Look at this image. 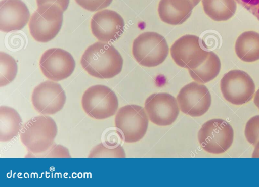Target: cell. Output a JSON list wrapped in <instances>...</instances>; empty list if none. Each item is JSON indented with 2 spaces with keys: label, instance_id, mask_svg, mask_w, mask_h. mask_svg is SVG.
Here are the masks:
<instances>
[{
  "label": "cell",
  "instance_id": "cell-1",
  "mask_svg": "<svg viewBox=\"0 0 259 187\" xmlns=\"http://www.w3.org/2000/svg\"><path fill=\"white\" fill-rule=\"evenodd\" d=\"M80 63L83 69L92 76L109 79L121 71L123 60L112 45L101 41L87 48L82 55Z\"/></svg>",
  "mask_w": 259,
  "mask_h": 187
},
{
  "label": "cell",
  "instance_id": "cell-2",
  "mask_svg": "<svg viewBox=\"0 0 259 187\" xmlns=\"http://www.w3.org/2000/svg\"><path fill=\"white\" fill-rule=\"evenodd\" d=\"M57 126L48 115L31 118L22 126L20 139L31 154L39 155L48 151L54 144Z\"/></svg>",
  "mask_w": 259,
  "mask_h": 187
},
{
  "label": "cell",
  "instance_id": "cell-3",
  "mask_svg": "<svg viewBox=\"0 0 259 187\" xmlns=\"http://www.w3.org/2000/svg\"><path fill=\"white\" fill-rule=\"evenodd\" d=\"M169 52L165 38L155 32H145L136 38L133 43L132 54L136 60L147 67L157 66L163 63Z\"/></svg>",
  "mask_w": 259,
  "mask_h": 187
},
{
  "label": "cell",
  "instance_id": "cell-4",
  "mask_svg": "<svg viewBox=\"0 0 259 187\" xmlns=\"http://www.w3.org/2000/svg\"><path fill=\"white\" fill-rule=\"evenodd\" d=\"M63 11L54 4L38 6L29 22L30 33L37 41L47 42L53 39L61 29Z\"/></svg>",
  "mask_w": 259,
  "mask_h": 187
},
{
  "label": "cell",
  "instance_id": "cell-5",
  "mask_svg": "<svg viewBox=\"0 0 259 187\" xmlns=\"http://www.w3.org/2000/svg\"><path fill=\"white\" fill-rule=\"evenodd\" d=\"M83 111L90 117L101 120L113 116L118 108V100L109 87L98 84L89 87L81 98Z\"/></svg>",
  "mask_w": 259,
  "mask_h": 187
},
{
  "label": "cell",
  "instance_id": "cell-6",
  "mask_svg": "<svg viewBox=\"0 0 259 187\" xmlns=\"http://www.w3.org/2000/svg\"><path fill=\"white\" fill-rule=\"evenodd\" d=\"M198 140L205 151L214 154L225 152L231 146L234 131L231 125L222 119L205 122L198 132Z\"/></svg>",
  "mask_w": 259,
  "mask_h": 187
},
{
  "label": "cell",
  "instance_id": "cell-7",
  "mask_svg": "<svg viewBox=\"0 0 259 187\" xmlns=\"http://www.w3.org/2000/svg\"><path fill=\"white\" fill-rule=\"evenodd\" d=\"M148 123L145 108L137 105H127L120 108L115 117V126L127 143L136 142L144 137Z\"/></svg>",
  "mask_w": 259,
  "mask_h": 187
},
{
  "label": "cell",
  "instance_id": "cell-8",
  "mask_svg": "<svg viewBox=\"0 0 259 187\" xmlns=\"http://www.w3.org/2000/svg\"><path fill=\"white\" fill-rule=\"evenodd\" d=\"M220 89L224 99L229 103L241 105L253 98L255 86L250 76L240 70H232L226 73L220 81Z\"/></svg>",
  "mask_w": 259,
  "mask_h": 187
},
{
  "label": "cell",
  "instance_id": "cell-9",
  "mask_svg": "<svg viewBox=\"0 0 259 187\" xmlns=\"http://www.w3.org/2000/svg\"><path fill=\"white\" fill-rule=\"evenodd\" d=\"M177 100L183 113L192 117H200L209 109L211 96L206 86L192 82L180 89Z\"/></svg>",
  "mask_w": 259,
  "mask_h": 187
},
{
  "label": "cell",
  "instance_id": "cell-10",
  "mask_svg": "<svg viewBox=\"0 0 259 187\" xmlns=\"http://www.w3.org/2000/svg\"><path fill=\"white\" fill-rule=\"evenodd\" d=\"M39 67L46 78L54 81H59L69 77L72 74L75 62L68 52L54 48L43 53L39 60Z\"/></svg>",
  "mask_w": 259,
  "mask_h": 187
},
{
  "label": "cell",
  "instance_id": "cell-11",
  "mask_svg": "<svg viewBox=\"0 0 259 187\" xmlns=\"http://www.w3.org/2000/svg\"><path fill=\"white\" fill-rule=\"evenodd\" d=\"M66 97L62 86L54 81H45L33 90L31 101L34 108L42 115L55 114L65 105Z\"/></svg>",
  "mask_w": 259,
  "mask_h": 187
},
{
  "label": "cell",
  "instance_id": "cell-12",
  "mask_svg": "<svg viewBox=\"0 0 259 187\" xmlns=\"http://www.w3.org/2000/svg\"><path fill=\"white\" fill-rule=\"evenodd\" d=\"M144 108L150 121L158 126L172 124L180 112L177 99L166 92L150 95L145 100Z\"/></svg>",
  "mask_w": 259,
  "mask_h": 187
},
{
  "label": "cell",
  "instance_id": "cell-13",
  "mask_svg": "<svg viewBox=\"0 0 259 187\" xmlns=\"http://www.w3.org/2000/svg\"><path fill=\"white\" fill-rule=\"evenodd\" d=\"M170 54L178 66L189 70L199 67L207 58L208 52L201 47L198 36L189 34L181 37L173 43Z\"/></svg>",
  "mask_w": 259,
  "mask_h": 187
},
{
  "label": "cell",
  "instance_id": "cell-14",
  "mask_svg": "<svg viewBox=\"0 0 259 187\" xmlns=\"http://www.w3.org/2000/svg\"><path fill=\"white\" fill-rule=\"evenodd\" d=\"M124 21L116 12L108 9L96 12L91 20L92 34L102 42H113L122 34Z\"/></svg>",
  "mask_w": 259,
  "mask_h": 187
},
{
  "label": "cell",
  "instance_id": "cell-15",
  "mask_svg": "<svg viewBox=\"0 0 259 187\" xmlns=\"http://www.w3.org/2000/svg\"><path fill=\"white\" fill-rule=\"evenodd\" d=\"M29 10L21 0H2L0 2V30L9 32L21 30L28 23Z\"/></svg>",
  "mask_w": 259,
  "mask_h": 187
},
{
  "label": "cell",
  "instance_id": "cell-16",
  "mask_svg": "<svg viewBox=\"0 0 259 187\" xmlns=\"http://www.w3.org/2000/svg\"><path fill=\"white\" fill-rule=\"evenodd\" d=\"M193 8L191 0H160L158 12L163 22L177 25L189 18Z\"/></svg>",
  "mask_w": 259,
  "mask_h": 187
},
{
  "label": "cell",
  "instance_id": "cell-17",
  "mask_svg": "<svg viewBox=\"0 0 259 187\" xmlns=\"http://www.w3.org/2000/svg\"><path fill=\"white\" fill-rule=\"evenodd\" d=\"M22 128V120L18 112L7 106L0 107V141L9 142L17 136Z\"/></svg>",
  "mask_w": 259,
  "mask_h": 187
},
{
  "label": "cell",
  "instance_id": "cell-18",
  "mask_svg": "<svg viewBox=\"0 0 259 187\" xmlns=\"http://www.w3.org/2000/svg\"><path fill=\"white\" fill-rule=\"evenodd\" d=\"M235 50L237 57L246 62H253L259 60V33L247 31L237 38Z\"/></svg>",
  "mask_w": 259,
  "mask_h": 187
},
{
  "label": "cell",
  "instance_id": "cell-19",
  "mask_svg": "<svg viewBox=\"0 0 259 187\" xmlns=\"http://www.w3.org/2000/svg\"><path fill=\"white\" fill-rule=\"evenodd\" d=\"M221 61L219 57L213 52H208L206 60L197 68L189 69L191 78L196 82L203 84L214 79L221 70Z\"/></svg>",
  "mask_w": 259,
  "mask_h": 187
},
{
  "label": "cell",
  "instance_id": "cell-20",
  "mask_svg": "<svg viewBox=\"0 0 259 187\" xmlns=\"http://www.w3.org/2000/svg\"><path fill=\"white\" fill-rule=\"evenodd\" d=\"M205 14L216 21H226L235 13V0H202Z\"/></svg>",
  "mask_w": 259,
  "mask_h": 187
},
{
  "label": "cell",
  "instance_id": "cell-21",
  "mask_svg": "<svg viewBox=\"0 0 259 187\" xmlns=\"http://www.w3.org/2000/svg\"><path fill=\"white\" fill-rule=\"evenodd\" d=\"M17 70L15 60L10 55L0 52V87L12 82L16 76Z\"/></svg>",
  "mask_w": 259,
  "mask_h": 187
},
{
  "label": "cell",
  "instance_id": "cell-22",
  "mask_svg": "<svg viewBox=\"0 0 259 187\" xmlns=\"http://www.w3.org/2000/svg\"><path fill=\"white\" fill-rule=\"evenodd\" d=\"M124 149L120 145L109 146L101 143L90 151L88 158H125Z\"/></svg>",
  "mask_w": 259,
  "mask_h": 187
},
{
  "label": "cell",
  "instance_id": "cell-23",
  "mask_svg": "<svg viewBox=\"0 0 259 187\" xmlns=\"http://www.w3.org/2000/svg\"><path fill=\"white\" fill-rule=\"evenodd\" d=\"M244 134L247 141L255 146L259 141V115L250 118L247 122Z\"/></svg>",
  "mask_w": 259,
  "mask_h": 187
},
{
  "label": "cell",
  "instance_id": "cell-24",
  "mask_svg": "<svg viewBox=\"0 0 259 187\" xmlns=\"http://www.w3.org/2000/svg\"><path fill=\"white\" fill-rule=\"evenodd\" d=\"M33 157L47 158H71L69 152L66 147L59 144H54L45 153L36 155Z\"/></svg>",
  "mask_w": 259,
  "mask_h": 187
},
{
  "label": "cell",
  "instance_id": "cell-25",
  "mask_svg": "<svg viewBox=\"0 0 259 187\" xmlns=\"http://www.w3.org/2000/svg\"><path fill=\"white\" fill-rule=\"evenodd\" d=\"M83 9L91 12L97 11L109 6L113 0H75Z\"/></svg>",
  "mask_w": 259,
  "mask_h": 187
},
{
  "label": "cell",
  "instance_id": "cell-26",
  "mask_svg": "<svg viewBox=\"0 0 259 187\" xmlns=\"http://www.w3.org/2000/svg\"><path fill=\"white\" fill-rule=\"evenodd\" d=\"M259 20V0H235Z\"/></svg>",
  "mask_w": 259,
  "mask_h": 187
},
{
  "label": "cell",
  "instance_id": "cell-27",
  "mask_svg": "<svg viewBox=\"0 0 259 187\" xmlns=\"http://www.w3.org/2000/svg\"><path fill=\"white\" fill-rule=\"evenodd\" d=\"M70 0H36L37 6L45 4H54L58 6L63 12L67 9Z\"/></svg>",
  "mask_w": 259,
  "mask_h": 187
},
{
  "label": "cell",
  "instance_id": "cell-28",
  "mask_svg": "<svg viewBox=\"0 0 259 187\" xmlns=\"http://www.w3.org/2000/svg\"><path fill=\"white\" fill-rule=\"evenodd\" d=\"M251 157L252 158H259V141L255 145Z\"/></svg>",
  "mask_w": 259,
  "mask_h": 187
},
{
  "label": "cell",
  "instance_id": "cell-29",
  "mask_svg": "<svg viewBox=\"0 0 259 187\" xmlns=\"http://www.w3.org/2000/svg\"><path fill=\"white\" fill-rule=\"evenodd\" d=\"M254 103L259 109V89L256 91L254 97Z\"/></svg>",
  "mask_w": 259,
  "mask_h": 187
},
{
  "label": "cell",
  "instance_id": "cell-30",
  "mask_svg": "<svg viewBox=\"0 0 259 187\" xmlns=\"http://www.w3.org/2000/svg\"><path fill=\"white\" fill-rule=\"evenodd\" d=\"M193 7H195L200 1V0H191Z\"/></svg>",
  "mask_w": 259,
  "mask_h": 187
}]
</instances>
